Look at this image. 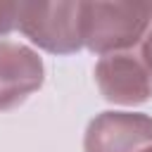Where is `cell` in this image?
<instances>
[{
    "mask_svg": "<svg viewBox=\"0 0 152 152\" xmlns=\"http://www.w3.org/2000/svg\"><path fill=\"white\" fill-rule=\"evenodd\" d=\"M152 24V2H83V48L93 55L128 52Z\"/></svg>",
    "mask_w": 152,
    "mask_h": 152,
    "instance_id": "cell-1",
    "label": "cell"
},
{
    "mask_svg": "<svg viewBox=\"0 0 152 152\" xmlns=\"http://www.w3.org/2000/svg\"><path fill=\"white\" fill-rule=\"evenodd\" d=\"M17 28L45 52L74 55L83 48V2H21Z\"/></svg>",
    "mask_w": 152,
    "mask_h": 152,
    "instance_id": "cell-2",
    "label": "cell"
},
{
    "mask_svg": "<svg viewBox=\"0 0 152 152\" xmlns=\"http://www.w3.org/2000/svg\"><path fill=\"white\" fill-rule=\"evenodd\" d=\"M140 59H142V64L147 66V71L152 76V24H150L145 38L140 40Z\"/></svg>",
    "mask_w": 152,
    "mask_h": 152,
    "instance_id": "cell-7",
    "label": "cell"
},
{
    "mask_svg": "<svg viewBox=\"0 0 152 152\" xmlns=\"http://www.w3.org/2000/svg\"><path fill=\"white\" fill-rule=\"evenodd\" d=\"M43 81L45 64L33 48L0 40V112L24 104L28 95L40 90Z\"/></svg>",
    "mask_w": 152,
    "mask_h": 152,
    "instance_id": "cell-5",
    "label": "cell"
},
{
    "mask_svg": "<svg viewBox=\"0 0 152 152\" xmlns=\"http://www.w3.org/2000/svg\"><path fill=\"white\" fill-rule=\"evenodd\" d=\"M140 152H152V145H150V147H145V150H140Z\"/></svg>",
    "mask_w": 152,
    "mask_h": 152,
    "instance_id": "cell-8",
    "label": "cell"
},
{
    "mask_svg": "<svg viewBox=\"0 0 152 152\" xmlns=\"http://www.w3.org/2000/svg\"><path fill=\"white\" fill-rule=\"evenodd\" d=\"M19 5L21 2H0V36H7L19 26Z\"/></svg>",
    "mask_w": 152,
    "mask_h": 152,
    "instance_id": "cell-6",
    "label": "cell"
},
{
    "mask_svg": "<svg viewBox=\"0 0 152 152\" xmlns=\"http://www.w3.org/2000/svg\"><path fill=\"white\" fill-rule=\"evenodd\" d=\"M152 145V116L142 112H102L83 133V152H140Z\"/></svg>",
    "mask_w": 152,
    "mask_h": 152,
    "instance_id": "cell-4",
    "label": "cell"
},
{
    "mask_svg": "<svg viewBox=\"0 0 152 152\" xmlns=\"http://www.w3.org/2000/svg\"><path fill=\"white\" fill-rule=\"evenodd\" d=\"M95 83L100 95L112 104H142L152 97V76L140 55L114 52L104 55L95 64Z\"/></svg>",
    "mask_w": 152,
    "mask_h": 152,
    "instance_id": "cell-3",
    "label": "cell"
}]
</instances>
